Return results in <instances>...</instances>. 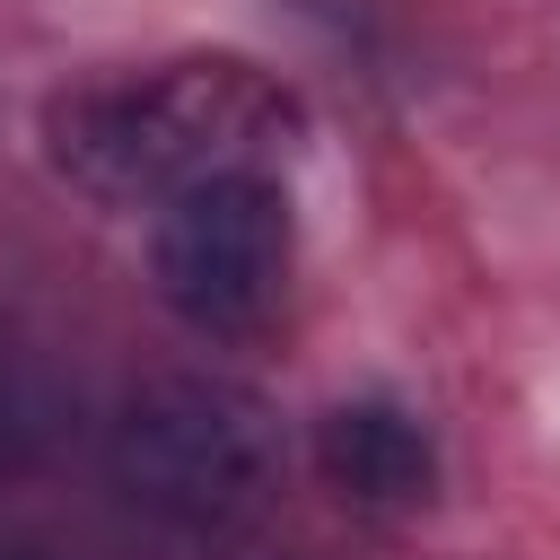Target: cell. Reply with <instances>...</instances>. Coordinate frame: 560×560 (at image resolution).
Instances as JSON below:
<instances>
[{"mask_svg":"<svg viewBox=\"0 0 560 560\" xmlns=\"http://www.w3.org/2000/svg\"><path fill=\"white\" fill-rule=\"evenodd\" d=\"M289 131H298L289 88L236 52H175V61L96 70L44 105L52 175L105 210H158L201 175L280 166Z\"/></svg>","mask_w":560,"mask_h":560,"instance_id":"1","label":"cell"},{"mask_svg":"<svg viewBox=\"0 0 560 560\" xmlns=\"http://www.w3.org/2000/svg\"><path fill=\"white\" fill-rule=\"evenodd\" d=\"M105 472L140 516L184 525V534H228L271 508V490L289 472V438L254 385L184 368V376L131 385L114 402Z\"/></svg>","mask_w":560,"mask_h":560,"instance_id":"2","label":"cell"},{"mask_svg":"<svg viewBox=\"0 0 560 560\" xmlns=\"http://www.w3.org/2000/svg\"><path fill=\"white\" fill-rule=\"evenodd\" d=\"M298 219L280 166H228L149 210V280L201 341H262L289 306Z\"/></svg>","mask_w":560,"mask_h":560,"instance_id":"3","label":"cell"},{"mask_svg":"<svg viewBox=\"0 0 560 560\" xmlns=\"http://www.w3.org/2000/svg\"><path fill=\"white\" fill-rule=\"evenodd\" d=\"M315 472L359 516H411L438 499V438L394 394H350L315 420Z\"/></svg>","mask_w":560,"mask_h":560,"instance_id":"4","label":"cell"},{"mask_svg":"<svg viewBox=\"0 0 560 560\" xmlns=\"http://www.w3.org/2000/svg\"><path fill=\"white\" fill-rule=\"evenodd\" d=\"M0 560H70V551H44V542H0Z\"/></svg>","mask_w":560,"mask_h":560,"instance_id":"5","label":"cell"}]
</instances>
